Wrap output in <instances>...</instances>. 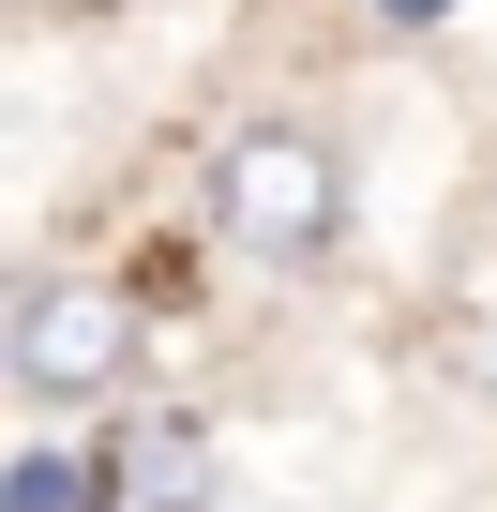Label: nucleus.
Here are the masks:
<instances>
[{
    "instance_id": "4",
    "label": "nucleus",
    "mask_w": 497,
    "mask_h": 512,
    "mask_svg": "<svg viewBox=\"0 0 497 512\" xmlns=\"http://www.w3.org/2000/svg\"><path fill=\"white\" fill-rule=\"evenodd\" d=\"M0 512H106V467H91V437H31L16 467H0Z\"/></svg>"
},
{
    "instance_id": "3",
    "label": "nucleus",
    "mask_w": 497,
    "mask_h": 512,
    "mask_svg": "<svg viewBox=\"0 0 497 512\" xmlns=\"http://www.w3.org/2000/svg\"><path fill=\"white\" fill-rule=\"evenodd\" d=\"M91 467H106V512H211V422L196 407H106Z\"/></svg>"
},
{
    "instance_id": "1",
    "label": "nucleus",
    "mask_w": 497,
    "mask_h": 512,
    "mask_svg": "<svg viewBox=\"0 0 497 512\" xmlns=\"http://www.w3.org/2000/svg\"><path fill=\"white\" fill-rule=\"evenodd\" d=\"M196 226L226 272H317L347 241V151L317 121H226L196 166Z\"/></svg>"
},
{
    "instance_id": "6",
    "label": "nucleus",
    "mask_w": 497,
    "mask_h": 512,
    "mask_svg": "<svg viewBox=\"0 0 497 512\" xmlns=\"http://www.w3.org/2000/svg\"><path fill=\"white\" fill-rule=\"evenodd\" d=\"M31 16H106V0H31Z\"/></svg>"
},
{
    "instance_id": "5",
    "label": "nucleus",
    "mask_w": 497,
    "mask_h": 512,
    "mask_svg": "<svg viewBox=\"0 0 497 512\" xmlns=\"http://www.w3.org/2000/svg\"><path fill=\"white\" fill-rule=\"evenodd\" d=\"M377 16H392V31H437V16H452V0H377Z\"/></svg>"
},
{
    "instance_id": "2",
    "label": "nucleus",
    "mask_w": 497,
    "mask_h": 512,
    "mask_svg": "<svg viewBox=\"0 0 497 512\" xmlns=\"http://www.w3.org/2000/svg\"><path fill=\"white\" fill-rule=\"evenodd\" d=\"M0 377H16L31 422L136 407V377H151V302H136L121 272H16V287H0Z\"/></svg>"
}]
</instances>
